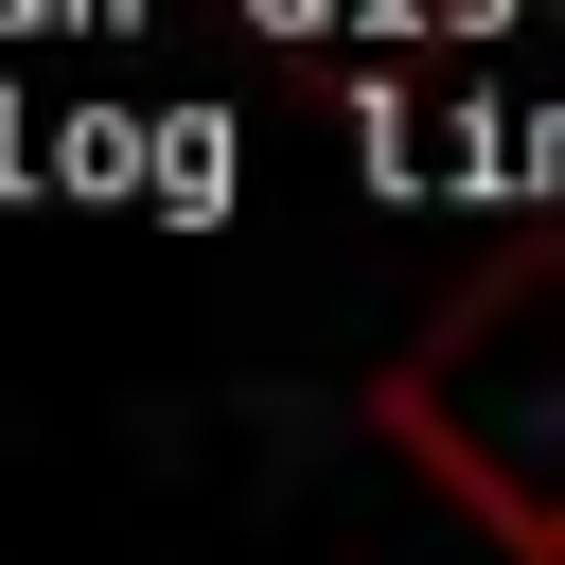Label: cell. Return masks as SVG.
I'll return each mask as SVG.
<instances>
[{"instance_id":"cell-1","label":"cell","mask_w":565,"mask_h":565,"mask_svg":"<svg viewBox=\"0 0 565 565\" xmlns=\"http://www.w3.org/2000/svg\"><path fill=\"white\" fill-rule=\"evenodd\" d=\"M371 424H388V459H406L441 512H477V547L565 565V247L477 265V282L371 371Z\"/></svg>"}]
</instances>
